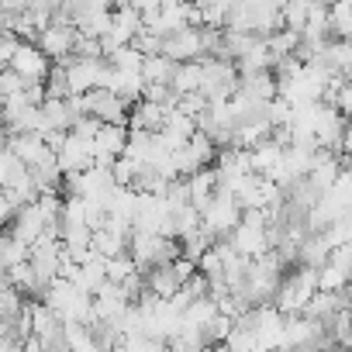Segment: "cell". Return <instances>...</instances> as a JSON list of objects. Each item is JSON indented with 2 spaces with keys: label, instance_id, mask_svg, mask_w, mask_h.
Returning a JSON list of instances; mask_svg holds the SVG:
<instances>
[{
  "label": "cell",
  "instance_id": "4316f807",
  "mask_svg": "<svg viewBox=\"0 0 352 352\" xmlns=\"http://www.w3.org/2000/svg\"><path fill=\"white\" fill-rule=\"evenodd\" d=\"M8 32H11V18H8L4 11H0V38H4Z\"/></svg>",
  "mask_w": 352,
  "mask_h": 352
},
{
  "label": "cell",
  "instance_id": "30bf717a",
  "mask_svg": "<svg viewBox=\"0 0 352 352\" xmlns=\"http://www.w3.org/2000/svg\"><path fill=\"white\" fill-rule=\"evenodd\" d=\"M8 148H11L28 169L38 166V162H45L49 155H56V152L49 148L45 135H38V131H14V135L8 138Z\"/></svg>",
  "mask_w": 352,
  "mask_h": 352
},
{
  "label": "cell",
  "instance_id": "7402d4cb",
  "mask_svg": "<svg viewBox=\"0 0 352 352\" xmlns=\"http://www.w3.org/2000/svg\"><path fill=\"white\" fill-rule=\"evenodd\" d=\"M107 63H111L114 69H142L145 56H142L135 45H121V49H114V52L107 56Z\"/></svg>",
  "mask_w": 352,
  "mask_h": 352
},
{
  "label": "cell",
  "instance_id": "1f68e13d",
  "mask_svg": "<svg viewBox=\"0 0 352 352\" xmlns=\"http://www.w3.org/2000/svg\"><path fill=\"white\" fill-rule=\"evenodd\" d=\"M294 352H311V349H294Z\"/></svg>",
  "mask_w": 352,
  "mask_h": 352
},
{
  "label": "cell",
  "instance_id": "8992f818",
  "mask_svg": "<svg viewBox=\"0 0 352 352\" xmlns=\"http://www.w3.org/2000/svg\"><path fill=\"white\" fill-rule=\"evenodd\" d=\"M128 148V124H100L94 135V162L97 166H114Z\"/></svg>",
  "mask_w": 352,
  "mask_h": 352
},
{
  "label": "cell",
  "instance_id": "7a4b0ae2",
  "mask_svg": "<svg viewBox=\"0 0 352 352\" xmlns=\"http://www.w3.org/2000/svg\"><path fill=\"white\" fill-rule=\"evenodd\" d=\"M239 221H242V204H239L235 194H228V190H218V194L201 208V228H204L214 242L228 239V235L239 228Z\"/></svg>",
  "mask_w": 352,
  "mask_h": 352
},
{
  "label": "cell",
  "instance_id": "6da1fadb",
  "mask_svg": "<svg viewBox=\"0 0 352 352\" xmlns=\"http://www.w3.org/2000/svg\"><path fill=\"white\" fill-rule=\"evenodd\" d=\"M318 294V270L311 266H297L290 273H283L276 294H273V307L280 314H304V307L311 304V297Z\"/></svg>",
  "mask_w": 352,
  "mask_h": 352
},
{
  "label": "cell",
  "instance_id": "484cf974",
  "mask_svg": "<svg viewBox=\"0 0 352 352\" xmlns=\"http://www.w3.org/2000/svg\"><path fill=\"white\" fill-rule=\"evenodd\" d=\"M338 155L352 159V121H345V128H342V138H338Z\"/></svg>",
  "mask_w": 352,
  "mask_h": 352
},
{
  "label": "cell",
  "instance_id": "44dd1931",
  "mask_svg": "<svg viewBox=\"0 0 352 352\" xmlns=\"http://www.w3.org/2000/svg\"><path fill=\"white\" fill-rule=\"evenodd\" d=\"M104 273H107V283H118V287H121L131 273H138V266H135V263H131V256L124 252V256L107 259V263H104Z\"/></svg>",
  "mask_w": 352,
  "mask_h": 352
},
{
  "label": "cell",
  "instance_id": "e0dca14e",
  "mask_svg": "<svg viewBox=\"0 0 352 352\" xmlns=\"http://www.w3.org/2000/svg\"><path fill=\"white\" fill-rule=\"evenodd\" d=\"M66 324V345L69 352H100L97 345V335L90 324H80V321H63Z\"/></svg>",
  "mask_w": 352,
  "mask_h": 352
},
{
  "label": "cell",
  "instance_id": "ba28073f",
  "mask_svg": "<svg viewBox=\"0 0 352 352\" xmlns=\"http://www.w3.org/2000/svg\"><path fill=\"white\" fill-rule=\"evenodd\" d=\"M56 162H59L63 176H66V173H83V169H90V166H94V142H83V138H76L73 131H66L63 145L56 148Z\"/></svg>",
  "mask_w": 352,
  "mask_h": 352
},
{
  "label": "cell",
  "instance_id": "7c38bea8",
  "mask_svg": "<svg viewBox=\"0 0 352 352\" xmlns=\"http://www.w3.org/2000/svg\"><path fill=\"white\" fill-rule=\"evenodd\" d=\"M276 76L273 69H263V73H242L239 76V97H249V100H273L276 97Z\"/></svg>",
  "mask_w": 352,
  "mask_h": 352
},
{
  "label": "cell",
  "instance_id": "9a60e30c",
  "mask_svg": "<svg viewBox=\"0 0 352 352\" xmlns=\"http://www.w3.org/2000/svg\"><path fill=\"white\" fill-rule=\"evenodd\" d=\"M145 290H148L152 297H159V300H169L176 290H180V276H176L173 263L148 270V273H145Z\"/></svg>",
  "mask_w": 352,
  "mask_h": 352
},
{
  "label": "cell",
  "instance_id": "277c9868",
  "mask_svg": "<svg viewBox=\"0 0 352 352\" xmlns=\"http://www.w3.org/2000/svg\"><path fill=\"white\" fill-rule=\"evenodd\" d=\"M83 104H87V114L97 118L100 124H128V111H131V107H128L118 94L104 90V87L83 94Z\"/></svg>",
  "mask_w": 352,
  "mask_h": 352
},
{
  "label": "cell",
  "instance_id": "5b68a950",
  "mask_svg": "<svg viewBox=\"0 0 352 352\" xmlns=\"http://www.w3.org/2000/svg\"><path fill=\"white\" fill-rule=\"evenodd\" d=\"M8 69H14L25 83H45V76H49V69H52V59H49L35 42H21Z\"/></svg>",
  "mask_w": 352,
  "mask_h": 352
},
{
  "label": "cell",
  "instance_id": "ffe728a7",
  "mask_svg": "<svg viewBox=\"0 0 352 352\" xmlns=\"http://www.w3.org/2000/svg\"><path fill=\"white\" fill-rule=\"evenodd\" d=\"M28 176V166L11 152V148H0V190L4 187H14V184H21Z\"/></svg>",
  "mask_w": 352,
  "mask_h": 352
},
{
  "label": "cell",
  "instance_id": "4fadbf2b",
  "mask_svg": "<svg viewBox=\"0 0 352 352\" xmlns=\"http://www.w3.org/2000/svg\"><path fill=\"white\" fill-rule=\"evenodd\" d=\"M201 83H204V63H201V59H194V63H176L173 80H169V87H173V94H176V97H184V94H197V90H201Z\"/></svg>",
  "mask_w": 352,
  "mask_h": 352
},
{
  "label": "cell",
  "instance_id": "2e32d148",
  "mask_svg": "<svg viewBox=\"0 0 352 352\" xmlns=\"http://www.w3.org/2000/svg\"><path fill=\"white\" fill-rule=\"evenodd\" d=\"M314 8H318V0H287V4L280 8V25L290 28V32H304Z\"/></svg>",
  "mask_w": 352,
  "mask_h": 352
},
{
  "label": "cell",
  "instance_id": "d4e9b609",
  "mask_svg": "<svg viewBox=\"0 0 352 352\" xmlns=\"http://www.w3.org/2000/svg\"><path fill=\"white\" fill-rule=\"evenodd\" d=\"M118 4H128V8H135V11L145 18V14H152V11L162 8V0H114V8H118Z\"/></svg>",
  "mask_w": 352,
  "mask_h": 352
},
{
  "label": "cell",
  "instance_id": "f546056e",
  "mask_svg": "<svg viewBox=\"0 0 352 352\" xmlns=\"http://www.w3.org/2000/svg\"><path fill=\"white\" fill-rule=\"evenodd\" d=\"M321 4H324V8H335V4H338V0H321Z\"/></svg>",
  "mask_w": 352,
  "mask_h": 352
},
{
  "label": "cell",
  "instance_id": "f1b7e54d",
  "mask_svg": "<svg viewBox=\"0 0 352 352\" xmlns=\"http://www.w3.org/2000/svg\"><path fill=\"white\" fill-rule=\"evenodd\" d=\"M324 352H352V349H345V345H328Z\"/></svg>",
  "mask_w": 352,
  "mask_h": 352
},
{
  "label": "cell",
  "instance_id": "d6986e66",
  "mask_svg": "<svg viewBox=\"0 0 352 352\" xmlns=\"http://www.w3.org/2000/svg\"><path fill=\"white\" fill-rule=\"evenodd\" d=\"M4 276H8V283H11L14 290L42 297V283H38V276H35V270H32V263H28V259H25V263H18V266H11Z\"/></svg>",
  "mask_w": 352,
  "mask_h": 352
},
{
  "label": "cell",
  "instance_id": "52a82bcc",
  "mask_svg": "<svg viewBox=\"0 0 352 352\" xmlns=\"http://www.w3.org/2000/svg\"><path fill=\"white\" fill-rule=\"evenodd\" d=\"M162 56H169L173 63H194V59H204V42H201V28L187 25L176 35L162 38Z\"/></svg>",
  "mask_w": 352,
  "mask_h": 352
},
{
  "label": "cell",
  "instance_id": "3957f363",
  "mask_svg": "<svg viewBox=\"0 0 352 352\" xmlns=\"http://www.w3.org/2000/svg\"><path fill=\"white\" fill-rule=\"evenodd\" d=\"M66 80H69V94H90L100 87L104 73H107V59H83V56H66Z\"/></svg>",
  "mask_w": 352,
  "mask_h": 352
},
{
  "label": "cell",
  "instance_id": "cb8c5ba5",
  "mask_svg": "<svg viewBox=\"0 0 352 352\" xmlns=\"http://www.w3.org/2000/svg\"><path fill=\"white\" fill-rule=\"evenodd\" d=\"M18 45H21V38L18 35H4V38H0V69H8L11 66V59H14V52H18Z\"/></svg>",
  "mask_w": 352,
  "mask_h": 352
},
{
  "label": "cell",
  "instance_id": "83f0119b",
  "mask_svg": "<svg viewBox=\"0 0 352 352\" xmlns=\"http://www.w3.org/2000/svg\"><path fill=\"white\" fill-rule=\"evenodd\" d=\"M184 4H194V0H162V8H184Z\"/></svg>",
  "mask_w": 352,
  "mask_h": 352
},
{
  "label": "cell",
  "instance_id": "4dcf8cb0",
  "mask_svg": "<svg viewBox=\"0 0 352 352\" xmlns=\"http://www.w3.org/2000/svg\"><path fill=\"white\" fill-rule=\"evenodd\" d=\"M345 80H349V83H352V69H349V73H345Z\"/></svg>",
  "mask_w": 352,
  "mask_h": 352
},
{
  "label": "cell",
  "instance_id": "9c48e42d",
  "mask_svg": "<svg viewBox=\"0 0 352 352\" xmlns=\"http://www.w3.org/2000/svg\"><path fill=\"white\" fill-rule=\"evenodd\" d=\"M76 35H80V32H76L73 25H56V21H52V25L38 35L35 45H38L52 63H63L66 56H73V49H76Z\"/></svg>",
  "mask_w": 352,
  "mask_h": 352
},
{
  "label": "cell",
  "instance_id": "5bb4252c",
  "mask_svg": "<svg viewBox=\"0 0 352 352\" xmlns=\"http://www.w3.org/2000/svg\"><path fill=\"white\" fill-rule=\"evenodd\" d=\"M187 194H190V204L201 211L214 194H218V176H214V166H208V169H197L194 176H187Z\"/></svg>",
  "mask_w": 352,
  "mask_h": 352
},
{
  "label": "cell",
  "instance_id": "603a6c76",
  "mask_svg": "<svg viewBox=\"0 0 352 352\" xmlns=\"http://www.w3.org/2000/svg\"><path fill=\"white\" fill-rule=\"evenodd\" d=\"M45 97H73L69 94V80H66V66L56 63L45 76Z\"/></svg>",
  "mask_w": 352,
  "mask_h": 352
},
{
  "label": "cell",
  "instance_id": "ac0fdd59",
  "mask_svg": "<svg viewBox=\"0 0 352 352\" xmlns=\"http://www.w3.org/2000/svg\"><path fill=\"white\" fill-rule=\"evenodd\" d=\"M173 69H176V63L169 59V56H145V63H142V80H145V87H152V83H169L173 80Z\"/></svg>",
  "mask_w": 352,
  "mask_h": 352
},
{
  "label": "cell",
  "instance_id": "8fae6325",
  "mask_svg": "<svg viewBox=\"0 0 352 352\" xmlns=\"http://www.w3.org/2000/svg\"><path fill=\"white\" fill-rule=\"evenodd\" d=\"M169 111H173V107L142 97L138 104H131V111H128V124H131V131H162Z\"/></svg>",
  "mask_w": 352,
  "mask_h": 352
}]
</instances>
